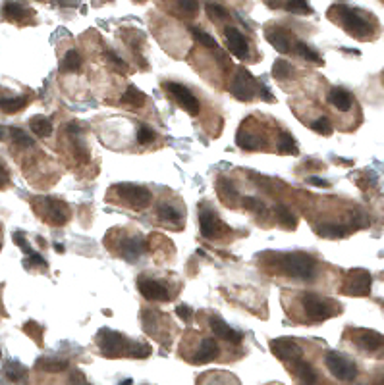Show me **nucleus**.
Returning a JSON list of instances; mask_svg holds the SVG:
<instances>
[{"label":"nucleus","instance_id":"nucleus-41","mask_svg":"<svg viewBox=\"0 0 384 385\" xmlns=\"http://www.w3.org/2000/svg\"><path fill=\"white\" fill-rule=\"evenodd\" d=\"M205 8H207L211 19H215V21H224V19L230 18V12L224 6H220V4L209 2V4H205Z\"/></svg>","mask_w":384,"mask_h":385},{"label":"nucleus","instance_id":"nucleus-22","mask_svg":"<svg viewBox=\"0 0 384 385\" xmlns=\"http://www.w3.org/2000/svg\"><path fill=\"white\" fill-rule=\"evenodd\" d=\"M328 102H330V106H334L336 110L348 112L354 106V95L350 91L342 89V87H336L328 93Z\"/></svg>","mask_w":384,"mask_h":385},{"label":"nucleus","instance_id":"nucleus-55","mask_svg":"<svg viewBox=\"0 0 384 385\" xmlns=\"http://www.w3.org/2000/svg\"><path fill=\"white\" fill-rule=\"evenodd\" d=\"M68 133L72 135V137H79V133H83L85 131V127L83 125H79V122H72V124H68Z\"/></svg>","mask_w":384,"mask_h":385},{"label":"nucleus","instance_id":"nucleus-17","mask_svg":"<svg viewBox=\"0 0 384 385\" xmlns=\"http://www.w3.org/2000/svg\"><path fill=\"white\" fill-rule=\"evenodd\" d=\"M211 329H213L215 337H218V339H224V341H228V343L239 345V343L244 341V336H242L237 329L228 326L222 318H218V316L211 318Z\"/></svg>","mask_w":384,"mask_h":385},{"label":"nucleus","instance_id":"nucleus-51","mask_svg":"<svg viewBox=\"0 0 384 385\" xmlns=\"http://www.w3.org/2000/svg\"><path fill=\"white\" fill-rule=\"evenodd\" d=\"M68 385H91V384H89L87 380H85V375L81 374L79 370H76V372H72V374H70Z\"/></svg>","mask_w":384,"mask_h":385},{"label":"nucleus","instance_id":"nucleus-19","mask_svg":"<svg viewBox=\"0 0 384 385\" xmlns=\"http://www.w3.org/2000/svg\"><path fill=\"white\" fill-rule=\"evenodd\" d=\"M217 356L218 343L213 337H207V339L201 341V345H199V349L195 351L193 358H191V362H193V364H209V362H213Z\"/></svg>","mask_w":384,"mask_h":385},{"label":"nucleus","instance_id":"nucleus-15","mask_svg":"<svg viewBox=\"0 0 384 385\" xmlns=\"http://www.w3.org/2000/svg\"><path fill=\"white\" fill-rule=\"evenodd\" d=\"M224 38L226 45L230 48V52L237 58V60H247L249 58V43L244 37V33L236 28H226L224 29Z\"/></svg>","mask_w":384,"mask_h":385},{"label":"nucleus","instance_id":"nucleus-26","mask_svg":"<svg viewBox=\"0 0 384 385\" xmlns=\"http://www.w3.org/2000/svg\"><path fill=\"white\" fill-rule=\"evenodd\" d=\"M68 366H70L68 360H64V358H56V356H41L39 360L35 362V368H37V370L50 372V374H54V372H62V370H66Z\"/></svg>","mask_w":384,"mask_h":385},{"label":"nucleus","instance_id":"nucleus-35","mask_svg":"<svg viewBox=\"0 0 384 385\" xmlns=\"http://www.w3.org/2000/svg\"><path fill=\"white\" fill-rule=\"evenodd\" d=\"M145 100H147L145 93H143V91H139L136 85H129L128 89H126V93L122 95V102H124V104L131 106V108H139V106H143L145 104Z\"/></svg>","mask_w":384,"mask_h":385},{"label":"nucleus","instance_id":"nucleus-21","mask_svg":"<svg viewBox=\"0 0 384 385\" xmlns=\"http://www.w3.org/2000/svg\"><path fill=\"white\" fill-rule=\"evenodd\" d=\"M236 144L244 151H259L265 146V139L259 133H253V131H247L246 127H239L236 135Z\"/></svg>","mask_w":384,"mask_h":385},{"label":"nucleus","instance_id":"nucleus-31","mask_svg":"<svg viewBox=\"0 0 384 385\" xmlns=\"http://www.w3.org/2000/svg\"><path fill=\"white\" fill-rule=\"evenodd\" d=\"M294 48H296L297 56L303 58V60H307V62H311V64H315V66H323V64H325V60L321 58V54L309 47L307 43H303V41H297Z\"/></svg>","mask_w":384,"mask_h":385},{"label":"nucleus","instance_id":"nucleus-43","mask_svg":"<svg viewBox=\"0 0 384 385\" xmlns=\"http://www.w3.org/2000/svg\"><path fill=\"white\" fill-rule=\"evenodd\" d=\"M131 358H147L151 356V346L145 345V343H138V341H131V346H129V355Z\"/></svg>","mask_w":384,"mask_h":385},{"label":"nucleus","instance_id":"nucleus-12","mask_svg":"<svg viewBox=\"0 0 384 385\" xmlns=\"http://www.w3.org/2000/svg\"><path fill=\"white\" fill-rule=\"evenodd\" d=\"M199 230H201V235L209 241L217 239L222 233V221L209 204L199 206Z\"/></svg>","mask_w":384,"mask_h":385},{"label":"nucleus","instance_id":"nucleus-2","mask_svg":"<svg viewBox=\"0 0 384 385\" xmlns=\"http://www.w3.org/2000/svg\"><path fill=\"white\" fill-rule=\"evenodd\" d=\"M276 264H278V268L284 276L297 279V281H303V283L315 281L317 274H319V262L307 252H286V254H280Z\"/></svg>","mask_w":384,"mask_h":385},{"label":"nucleus","instance_id":"nucleus-4","mask_svg":"<svg viewBox=\"0 0 384 385\" xmlns=\"http://www.w3.org/2000/svg\"><path fill=\"white\" fill-rule=\"evenodd\" d=\"M97 345H99V351L103 353V356H107V358H118L122 355H129L131 341L126 336L114 331V329L103 327V329H99V333H97Z\"/></svg>","mask_w":384,"mask_h":385},{"label":"nucleus","instance_id":"nucleus-36","mask_svg":"<svg viewBox=\"0 0 384 385\" xmlns=\"http://www.w3.org/2000/svg\"><path fill=\"white\" fill-rule=\"evenodd\" d=\"M294 74H296V69L288 60H276L273 64V77L276 81H288L294 77Z\"/></svg>","mask_w":384,"mask_h":385},{"label":"nucleus","instance_id":"nucleus-33","mask_svg":"<svg viewBox=\"0 0 384 385\" xmlns=\"http://www.w3.org/2000/svg\"><path fill=\"white\" fill-rule=\"evenodd\" d=\"M276 151L280 154H286V156H294V154H299V148H297L296 139L290 133H280L278 135V141H276Z\"/></svg>","mask_w":384,"mask_h":385},{"label":"nucleus","instance_id":"nucleus-52","mask_svg":"<svg viewBox=\"0 0 384 385\" xmlns=\"http://www.w3.org/2000/svg\"><path fill=\"white\" fill-rule=\"evenodd\" d=\"M259 96L265 100V102H275L276 98H275V95L270 93V89L263 83V85H259Z\"/></svg>","mask_w":384,"mask_h":385},{"label":"nucleus","instance_id":"nucleus-10","mask_svg":"<svg viewBox=\"0 0 384 385\" xmlns=\"http://www.w3.org/2000/svg\"><path fill=\"white\" fill-rule=\"evenodd\" d=\"M162 87L167 89L168 95L176 100L178 106H180L182 110H186L189 116H199V112H201V104H199L198 96L193 95L187 87L180 85V83H174V81H167Z\"/></svg>","mask_w":384,"mask_h":385},{"label":"nucleus","instance_id":"nucleus-3","mask_svg":"<svg viewBox=\"0 0 384 385\" xmlns=\"http://www.w3.org/2000/svg\"><path fill=\"white\" fill-rule=\"evenodd\" d=\"M301 307L306 310V316L313 324H321V322H325L328 318L338 316L342 312V308H340V305L336 300L321 297L317 293H306L301 297Z\"/></svg>","mask_w":384,"mask_h":385},{"label":"nucleus","instance_id":"nucleus-24","mask_svg":"<svg viewBox=\"0 0 384 385\" xmlns=\"http://www.w3.org/2000/svg\"><path fill=\"white\" fill-rule=\"evenodd\" d=\"M2 372H4V377L14 382V384H23L28 380V368L20 364L18 360H8L2 368Z\"/></svg>","mask_w":384,"mask_h":385},{"label":"nucleus","instance_id":"nucleus-23","mask_svg":"<svg viewBox=\"0 0 384 385\" xmlns=\"http://www.w3.org/2000/svg\"><path fill=\"white\" fill-rule=\"evenodd\" d=\"M2 14H4V18L10 19V21H25L33 14V10L28 8L21 2H6L2 6Z\"/></svg>","mask_w":384,"mask_h":385},{"label":"nucleus","instance_id":"nucleus-34","mask_svg":"<svg viewBox=\"0 0 384 385\" xmlns=\"http://www.w3.org/2000/svg\"><path fill=\"white\" fill-rule=\"evenodd\" d=\"M30 127L37 137H50L52 133V122L45 116H33L30 120Z\"/></svg>","mask_w":384,"mask_h":385},{"label":"nucleus","instance_id":"nucleus-47","mask_svg":"<svg viewBox=\"0 0 384 385\" xmlns=\"http://www.w3.org/2000/svg\"><path fill=\"white\" fill-rule=\"evenodd\" d=\"M14 241H16V245H18L28 256L33 252V249L30 247V243L25 241V233H23V231H14Z\"/></svg>","mask_w":384,"mask_h":385},{"label":"nucleus","instance_id":"nucleus-32","mask_svg":"<svg viewBox=\"0 0 384 385\" xmlns=\"http://www.w3.org/2000/svg\"><path fill=\"white\" fill-rule=\"evenodd\" d=\"M217 191H218V195H220V199L224 201V204H228V206H234V199L237 197V189L234 183L230 182V179H218Z\"/></svg>","mask_w":384,"mask_h":385},{"label":"nucleus","instance_id":"nucleus-16","mask_svg":"<svg viewBox=\"0 0 384 385\" xmlns=\"http://www.w3.org/2000/svg\"><path fill=\"white\" fill-rule=\"evenodd\" d=\"M265 35L266 41L280 54H288L292 50V35H290V31L286 28H268L265 31Z\"/></svg>","mask_w":384,"mask_h":385},{"label":"nucleus","instance_id":"nucleus-13","mask_svg":"<svg viewBox=\"0 0 384 385\" xmlns=\"http://www.w3.org/2000/svg\"><path fill=\"white\" fill-rule=\"evenodd\" d=\"M41 204H43V208H41L43 218L50 221L52 226H64L70 220V208L64 201H58V199H43Z\"/></svg>","mask_w":384,"mask_h":385},{"label":"nucleus","instance_id":"nucleus-30","mask_svg":"<svg viewBox=\"0 0 384 385\" xmlns=\"http://www.w3.org/2000/svg\"><path fill=\"white\" fill-rule=\"evenodd\" d=\"M81 69V56H79L78 50H68L62 62H60V72L62 74H74V72H79Z\"/></svg>","mask_w":384,"mask_h":385},{"label":"nucleus","instance_id":"nucleus-25","mask_svg":"<svg viewBox=\"0 0 384 385\" xmlns=\"http://www.w3.org/2000/svg\"><path fill=\"white\" fill-rule=\"evenodd\" d=\"M315 231L319 237H325V239H342L350 235V228H345L342 223H323V226H317Z\"/></svg>","mask_w":384,"mask_h":385},{"label":"nucleus","instance_id":"nucleus-29","mask_svg":"<svg viewBox=\"0 0 384 385\" xmlns=\"http://www.w3.org/2000/svg\"><path fill=\"white\" fill-rule=\"evenodd\" d=\"M275 214H276V220L278 223L286 228V230H296L297 228V216L294 212L290 210V208H286L284 204H278L275 208Z\"/></svg>","mask_w":384,"mask_h":385},{"label":"nucleus","instance_id":"nucleus-18","mask_svg":"<svg viewBox=\"0 0 384 385\" xmlns=\"http://www.w3.org/2000/svg\"><path fill=\"white\" fill-rule=\"evenodd\" d=\"M147 241L139 235H134V237H128V239L122 243V249H120V254L122 258L128 260V262H136V260L147 252Z\"/></svg>","mask_w":384,"mask_h":385},{"label":"nucleus","instance_id":"nucleus-44","mask_svg":"<svg viewBox=\"0 0 384 385\" xmlns=\"http://www.w3.org/2000/svg\"><path fill=\"white\" fill-rule=\"evenodd\" d=\"M155 131L149 127V125H141L138 129V143L139 144H149V143H153L155 141Z\"/></svg>","mask_w":384,"mask_h":385},{"label":"nucleus","instance_id":"nucleus-7","mask_svg":"<svg viewBox=\"0 0 384 385\" xmlns=\"http://www.w3.org/2000/svg\"><path fill=\"white\" fill-rule=\"evenodd\" d=\"M325 364L328 372L334 375L340 382H354L357 377V366L348 358V356L340 355L336 351H328L325 355Z\"/></svg>","mask_w":384,"mask_h":385},{"label":"nucleus","instance_id":"nucleus-1","mask_svg":"<svg viewBox=\"0 0 384 385\" xmlns=\"http://www.w3.org/2000/svg\"><path fill=\"white\" fill-rule=\"evenodd\" d=\"M330 14L345 29L348 35H352L355 38L373 37L374 19L363 10L352 8V6H345V4H334Z\"/></svg>","mask_w":384,"mask_h":385},{"label":"nucleus","instance_id":"nucleus-27","mask_svg":"<svg viewBox=\"0 0 384 385\" xmlns=\"http://www.w3.org/2000/svg\"><path fill=\"white\" fill-rule=\"evenodd\" d=\"M30 102V96H4L0 98V110L4 114H16L21 112Z\"/></svg>","mask_w":384,"mask_h":385},{"label":"nucleus","instance_id":"nucleus-38","mask_svg":"<svg viewBox=\"0 0 384 385\" xmlns=\"http://www.w3.org/2000/svg\"><path fill=\"white\" fill-rule=\"evenodd\" d=\"M242 204H244L246 210L253 212V214H259V216H265L266 214V204L261 199H257V197H244Z\"/></svg>","mask_w":384,"mask_h":385},{"label":"nucleus","instance_id":"nucleus-20","mask_svg":"<svg viewBox=\"0 0 384 385\" xmlns=\"http://www.w3.org/2000/svg\"><path fill=\"white\" fill-rule=\"evenodd\" d=\"M294 377H296L297 385H319V374L306 360H297L294 364Z\"/></svg>","mask_w":384,"mask_h":385},{"label":"nucleus","instance_id":"nucleus-9","mask_svg":"<svg viewBox=\"0 0 384 385\" xmlns=\"http://www.w3.org/2000/svg\"><path fill=\"white\" fill-rule=\"evenodd\" d=\"M257 91H259V83H257L255 77L251 76L246 67H239L234 76V81H232V89H230L232 96L237 98L239 102H249L255 98Z\"/></svg>","mask_w":384,"mask_h":385},{"label":"nucleus","instance_id":"nucleus-42","mask_svg":"<svg viewBox=\"0 0 384 385\" xmlns=\"http://www.w3.org/2000/svg\"><path fill=\"white\" fill-rule=\"evenodd\" d=\"M191 35H193V38L198 41L199 45H203V47H207V48L217 47V41H215V37H211L209 33H205V31H203V29L191 28Z\"/></svg>","mask_w":384,"mask_h":385},{"label":"nucleus","instance_id":"nucleus-58","mask_svg":"<svg viewBox=\"0 0 384 385\" xmlns=\"http://www.w3.org/2000/svg\"><path fill=\"white\" fill-rule=\"evenodd\" d=\"M4 137H6V129H4V127H2V125H0V141H2V139H4Z\"/></svg>","mask_w":384,"mask_h":385},{"label":"nucleus","instance_id":"nucleus-6","mask_svg":"<svg viewBox=\"0 0 384 385\" xmlns=\"http://www.w3.org/2000/svg\"><path fill=\"white\" fill-rule=\"evenodd\" d=\"M114 191L118 195L122 201L129 204L136 210H143L151 204L153 195L149 191L145 185H136V183H120L114 187Z\"/></svg>","mask_w":384,"mask_h":385},{"label":"nucleus","instance_id":"nucleus-28","mask_svg":"<svg viewBox=\"0 0 384 385\" xmlns=\"http://www.w3.org/2000/svg\"><path fill=\"white\" fill-rule=\"evenodd\" d=\"M157 214L160 220L176 223V226H182V220H184V214L178 210V208H174L172 204H168V202H160V204H158Z\"/></svg>","mask_w":384,"mask_h":385},{"label":"nucleus","instance_id":"nucleus-8","mask_svg":"<svg viewBox=\"0 0 384 385\" xmlns=\"http://www.w3.org/2000/svg\"><path fill=\"white\" fill-rule=\"evenodd\" d=\"M371 283H373V278L367 270H350L345 281L342 283V293L350 297H367L371 293Z\"/></svg>","mask_w":384,"mask_h":385},{"label":"nucleus","instance_id":"nucleus-48","mask_svg":"<svg viewBox=\"0 0 384 385\" xmlns=\"http://www.w3.org/2000/svg\"><path fill=\"white\" fill-rule=\"evenodd\" d=\"M176 6L182 10V14L187 16H195L199 12V2H178Z\"/></svg>","mask_w":384,"mask_h":385},{"label":"nucleus","instance_id":"nucleus-56","mask_svg":"<svg viewBox=\"0 0 384 385\" xmlns=\"http://www.w3.org/2000/svg\"><path fill=\"white\" fill-rule=\"evenodd\" d=\"M307 183H309V185H313V187H321V189H326V187H330V183L326 182V179L315 177V175L307 177Z\"/></svg>","mask_w":384,"mask_h":385},{"label":"nucleus","instance_id":"nucleus-53","mask_svg":"<svg viewBox=\"0 0 384 385\" xmlns=\"http://www.w3.org/2000/svg\"><path fill=\"white\" fill-rule=\"evenodd\" d=\"M10 183V173L6 170V166L0 162V189H4Z\"/></svg>","mask_w":384,"mask_h":385},{"label":"nucleus","instance_id":"nucleus-37","mask_svg":"<svg viewBox=\"0 0 384 385\" xmlns=\"http://www.w3.org/2000/svg\"><path fill=\"white\" fill-rule=\"evenodd\" d=\"M10 137L12 143L16 144V146H20V148H31V146H33V137H30V135L25 133L23 129H20V127H12Z\"/></svg>","mask_w":384,"mask_h":385},{"label":"nucleus","instance_id":"nucleus-40","mask_svg":"<svg viewBox=\"0 0 384 385\" xmlns=\"http://www.w3.org/2000/svg\"><path fill=\"white\" fill-rule=\"evenodd\" d=\"M282 8L292 12V14H297V16H311L313 14V8L307 2H284Z\"/></svg>","mask_w":384,"mask_h":385},{"label":"nucleus","instance_id":"nucleus-54","mask_svg":"<svg viewBox=\"0 0 384 385\" xmlns=\"http://www.w3.org/2000/svg\"><path fill=\"white\" fill-rule=\"evenodd\" d=\"M33 264V266H41V268H47L49 264H47V260L43 258L41 254H37V252H31L30 254V258H28Z\"/></svg>","mask_w":384,"mask_h":385},{"label":"nucleus","instance_id":"nucleus-14","mask_svg":"<svg viewBox=\"0 0 384 385\" xmlns=\"http://www.w3.org/2000/svg\"><path fill=\"white\" fill-rule=\"evenodd\" d=\"M138 287L139 293L147 300H155V302H168L170 300V291L167 289V285L158 283L157 279L139 278Z\"/></svg>","mask_w":384,"mask_h":385},{"label":"nucleus","instance_id":"nucleus-46","mask_svg":"<svg viewBox=\"0 0 384 385\" xmlns=\"http://www.w3.org/2000/svg\"><path fill=\"white\" fill-rule=\"evenodd\" d=\"M74 153H76V158H78L81 164H87L89 158H91V156H89L87 146L83 144V141H81V139H78V141L74 143Z\"/></svg>","mask_w":384,"mask_h":385},{"label":"nucleus","instance_id":"nucleus-5","mask_svg":"<svg viewBox=\"0 0 384 385\" xmlns=\"http://www.w3.org/2000/svg\"><path fill=\"white\" fill-rule=\"evenodd\" d=\"M350 339L354 341V345L357 349H361L367 355H384V336L373 329H363V327H357V329H350L348 331Z\"/></svg>","mask_w":384,"mask_h":385},{"label":"nucleus","instance_id":"nucleus-49","mask_svg":"<svg viewBox=\"0 0 384 385\" xmlns=\"http://www.w3.org/2000/svg\"><path fill=\"white\" fill-rule=\"evenodd\" d=\"M107 58H109V62L112 64V66H116L120 69V72H128V64L122 60V58L118 56V54H114L112 50L110 52H107Z\"/></svg>","mask_w":384,"mask_h":385},{"label":"nucleus","instance_id":"nucleus-59","mask_svg":"<svg viewBox=\"0 0 384 385\" xmlns=\"http://www.w3.org/2000/svg\"><path fill=\"white\" fill-rule=\"evenodd\" d=\"M120 385H134V382L131 380H124V382H120Z\"/></svg>","mask_w":384,"mask_h":385},{"label":"nucleus","instance_id":"nucleus-39","mask_svg":"<svg viewBox=\"0 0 384 385\" xmlns=\"http://www.w3.org/2000/svg\"><path fill=\"white\" fill-rule=\"evenodd\" d=\"M313 131H317L319 135H325V137H330V135L334 133V127H332V122L326 118V116H321L319 120H315V122H311V125H309Z\"/></svg>","mask_w":384,"mask_h":385},{"label":"nucleus","instance_id":"nucleus-45","mask_svg":"<svg viewBox=\"0 0 384 385\" xmlns=\"http://www.w3.org/2000/svg\"><path fill=\"white\" fill-rule=\"evenodd\" d=\"M23 331H25L28 336L33 337V339H35L39 345L43 343V341H41V337H43V331H45V329H43V326H39L37 322H28V324L23 326Z\"/></svg>","mask_w":384,"mask_h":385},{"label":"nucleus","instance_id":"nucleus-57","mask_svg":"<svg viewBox=\"0 0 384 385\" xmlns=\"http://www.w3.org/2000/svg\"><path fill=\"white\" fill-rule=\"evenodd\" d=\"M54 250H56V252H58V254H62V252H64V245H62V243H54Z\"/></svg>","mask_w":384,"mask_h":385},{"label":"nucleus","instance_id":"nucleus-50","mask_svg":"<svg viewBox=\"0 0 384 385\" xmlns=\"http://www.w3.org/2000/svg\"><path fill=\"white\" fill-rule=\"evenodd\" d=\"M176 316L180 320H184V322H189L193 318V310H191V307H187V305H180V307H176Z\"/></svg>","mask_w":384,"mask_h":385},{"label":"nucleus","instance_id":"nucleus-11","mask_svg":"<svg viewBox=\"0 0 384 385\" xmlns=\"http://www.w3.org/2000/svg\"><path fill=\"white\" fill-rule=\"evenodd\" d=\"M270 353L278 358V360H282V362H297V360H301V356H303V349L299 346V343H296L294 339H290V337H276V339H270Z\"/></svg>","mask_w":384,"mask_h":385}]
</instances>
